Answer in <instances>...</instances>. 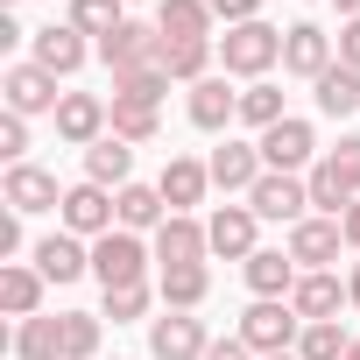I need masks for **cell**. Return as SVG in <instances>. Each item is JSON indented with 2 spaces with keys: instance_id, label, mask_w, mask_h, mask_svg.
Instances as JSON below:
<instances>
[{
  "instance_id": "5",
  "label": "cell",
  "mask_w": 360,
  "mask_h": 360,
  "mask_svg": "<svg viewBox=\"0 0 360 360\" xmlns=\"http://www.w3.org/2000/svg\"><path fill=\"white\" fill-rule=\"evenodd\" d=\"M148 353H155V360H205V353H212L205 318H191V311H162V318L148 325Z\"/></svg>"
},
{
  "instance_id": "37",
  "label": "cell",
  "mask_w": 360,
  "mask_h": 360,
  "mask_svg": "<svg viewBox=\"0 0 360 360\" xmlns=\"http://www.w3.org/2000/svg\"><path fill=\"white\" fill-rule=\"evenodd\" d=\"M113 134H120V141H155V106L113 99Z\"/></svg>"
},
{
  "instance_id": "23",
  "label": "cell",
  "mask_w": 360,
  "mask_h": 360,
  "mask_svg": "<svg viewBox=\"0 0 360 360\" xmlns=\"http://www.w3.org/2000/svg\"><path fill=\"white\" fill-rule=\"evenodd\" d=\"M155 297H162V311H198V304L212 297V269H205V262L162 269V276H155Z\"/></svg>"
},
{
  "instance_id": "28",
  "label": "cell",
  "mask_w": 360,
  "mask_h": 360,
  "mask_svg": "<svg viewBox=\"0 0 360 360\" xmlns=\"http://www.w3.org/2000/svg\"><path fill=\"white\" fill-rule=\"evenodd\" d=\"M318 113H332V120H346V113H360V71H346V64H332L318 85Z\"/></svg>"
},
{
  "instance_id": "24",
  "label": "cell",
  "mask_w": 360,
  "mask_h": 360,
  "mask_svg": "<svg viewBox=\"0 0 360 360\" xmlns=\"http://www.w3.org/2000/svg\"><path fill=\"white\" fill-rule=\"evenodd\" d=\"M226 120H240V92H233L226 78H205V85H191V127L219 134Z\"/></svg>"
},
{
  "instance_id": "20",
  "label": "cell",
  "mask_w": 360,
  "mask_h": 360,
  "mask_svg": "<svg viewBox=\"0 0 360 360\" xmlns=\"http://www.w3.org/2000/svg\"><path fill=\"white\" fill-rule=\"evenodd\" d=\"M255 226H262V219H255V205H219V212H212V226H205V233H212V255L248 262V255H255Z\"/></svg>"
},
{
  "instance_id": "31",
  "label": "cell",
  "mask_w": 360,
  "mask_h": 360,
  "mask_svg": "<svg viewBox=\"0 0 360 360\" xmlns=\"http://www.w3.org/2000/svg\"><path fill=\"white\" fill-rule=\"evenodd\" d=\"M120 8H127V0H71V29H78V36H99V43H106V36H113V29L127 22Z\"/></svg>"
},
{
  "instance_id": "45",
  "label": "cell",
  "mask_w": 360,
  "mask_h": 360,
  "mask_svg": "<svg viewBox=\"0 0 360 360\" xmlns=\"http://www.w3.org/2000/svg\"><path fill=\"white\" fill-rule=\"evenodd\" d=\"M339 226H346V248H360V198L346 205V219H339Z\"/></svg>"
},
{
  "instance_id": "46",
  "label": "cell",
  "mask_w": 360,
  "mask_h": 360,
  "mask_svg": "<svg viewBox=\"0 0 360 360\" xmlns=\"http://www.w3.org/2000/svg\"><path fill=\"white\" fill-rule=\"evenodd\" d=\"M339 15H346V22H360V0H339Z\"/></svg>"
},
{
  "instance_id": "32",
  "label": "cell",
  "mask_w": 360,
  "mask_h": 360,
  "mask_svg": "<svg viewBox=\"0 0 360 360\" xmlns=\"http://www.w3.org/2000/svg\"><path fill=\"white\" fill-rule=\"evenodd\" d=\"M304 184H311V205H318L325 219H346V205H353V191L339 184V169H332V162H311V176H304Z\"/></svg>"
},
{
  "instance_id": "8",
  "label": "cell",
  "mask_w": 360,
  "mask_h": 360,
  "mask_svg": "<svg viewBox=\"0 0 360 360\" xmlns=\"http://www.w3.org/2000/svg\"><path fill=\"white\" fill-rule=\"evenodd\" d=\"M248 205H255V219H311L304 205H311V184H304V176H290V169H269L262 176V184L248 191Z\"/></svg>"
},
{
  "instance_id": "18",
  "label": "cell",
  "mask_w": 360,
  "mask_h": 360,
  "mask_svg": "<svg viewBox=\"0 0 360 360\" xmlns=\"http://www.w3.org/2000/svg\"><path fill=\"white\" fill-rule=\"evenodd\" d=\"M205 184H212V162H191V155H169V169H162V205L169 212H191L198 198H205Z\"/></svg>"
},
{
  "instance_id": "21",
  "label": "cell",
  "mask_w": 360,
  "mask_h": 360,
  "mask_svg": "<svg viewBox=\"0 0 360 360\" xmlns=\"http://www.w3.org/2000/svg\"><path fill=\"white\" fill-rule=\"evenodd\" d=\"M36 269H43V283H78L92 269V248H78V233H50V240H36Z\"/></svg>"
},
{
  "instance_id": "19",
  "label": "cell",
  "mask_w": 360,
  "mask_h": 360,
  "mask_svg": "<svg viewBox=\"0 0 360 360\" xmlns=\"http://www.w3.org/2000/svg\"><path fill=\"white\" fill-rule=\"evenodd\" d=\"M155 29H162V43H212V8L205 0H162Z\"/></svg>"
},
{
  "instance_id": "30",
  "label": "cell",
  "mask_w": 360,
  "mask_h": 360,
  "mask_svg": "<svg viewBox=\"0 0 360 360\" xmlns=\"http://www.w3.org/2000/svg\"><path fill=\"white\" fill-rule=\"evenodd\" d=\"M212 50H219V43H162V71L184 78V85H205V78H212V71H205Z\"/></svg>"
},
{
  "instance_id": "15",
  "label": "cell",
  "mask_w": 360,
  "mask_h": 360,
  "mask_svg": "<svg viewBox=\"0 0 360 360\" xmlns=\"http://www.w3.org/2000/svg\"><path fill=\"white\" fill-rule=\"evenodd\" d=\"M50 205H64V191H57V176L50 169H36V162H15L8 169V212H50Z\"/></svg>"
},
{
  "instance_id": "25",
  "label": "cell",
  "mask_w": 360,
  "mask_h": 360,
  "mask_svg": "<svg viewBox=\"0 0 360 360\" xmlns=\"http://www.w3.org/2000/svg\"><path fill=\"white\" fill-rule=\"evenodd\" d=\"M127 169H134V141H120V134H99L92 148H85V184H127Z\"/></svg>"
},
{
  "instance_id": "7",
  "label": "cell",
  "mask_w": 360,
  "mask_h": 360,
  "mask_svg": "<svg viewBox=\"0 0 360 360\" xmlns=\"http://www.w3.org/2000/svg\"><path fill=\"white\" fill-rule=\"evenodd\" d=\"M332 64H339V57H332V36H325L318 22H290V29H283V71H290V78H311V85H318Z\"/></svg>"
},
{
  "instance_id": "35",
  "label": "cell",
  "mask_w": 360,
  "mask_h": 360,
  "mask_svg": "<svg viewBox=\"0 0 360 360\" xmlns=\"http://www.w3.org/2000/svg\"><path fill=\"white\" fill-rule=\"evenodd\" d=\"M346 332H339V318H325V325H304V339H297V360H346Z\"/></svg>"
},
{
  "instance_id": "38",
  "label": "cell",
  "mask_w": 360,
  "mask_h": 360,
  "mask_svg": "<svg viewBox=\"0 0 360 360\" xmlns=\"http://www.w3.org/2000/svg\"><path fill=\"white\" fill-rule=\"evenodd\" d=\"M148 304H155V290H148V283L106 290V318H113V325H134V318H148Z\"/></svg>"
},
{
  "instance_id": "49",
  "label": "cell",
  "mask_w": 360,
  "mask_h": 360,
  "mask_svg": "<svg viewBox=\"0 0 360 360\" xmlns=\"http://www.w3.org/2000/svg\"><path fill=\"white\" fill-rule=\"evenodd\" d=\"M269 360H297V353H269Z\"/></svg>"
},
{
  "instance_id": "4",
  "label": "cell",
  "mask_w": 360,
  "mask_h": 360,
  "mask_svg": "<svg viewBox=\"0 0 360 360\" xmlns=\"http://www.w3.org/2000/svg\"><path fill=\"white\" fill-rule=\"evenodd\" d=\"M141 269H148V248H141V233L113 226L106 240H92V276H99L106 290H127V283H141Z\"/></svg>"
},
{
  "instance_id": "39",
  "label": "cell",
  "mask_w": 360,
  "mask_h": 360,
  "mask_svg": "<svg viewBox=\"0 0 360 360\" xmlns=\"http://www.w3.org/2000/svg\"><path fill=\"white\" fill-rule=\"evenodd\" d=\"M325 162H332V169H339V184H346V191H353V198H360V134H346V141H339V148H332V155H325Z\"/></svg>"
},
{
  "instance_id": "36",
  "label": "cell",
  "mask_w": 360,
  "mask_h": 360,
  "mask_svg": "<svg viewBox=\"0 0 360 360\" xmlns=\"http://www.w3.org/2000/svg\"><path fill=\"white\" fill-rule=\"evenodd\" d=\"M99 353V318L92 311H64V360H92Z\"/></svg>"
},
{
  "instance_id": "9",
  "label": "cell",
  "mask_w": 360,
  "mask_h": 360,
  "mask_svg": "<svg viewBox=\"0 0 360 360\" xmlns=\"http://www.w3.org/2000/svg\"><path fill=\"white\" fill-rule=\"evenodd\" d=\"M0 92H8V113H57L64 106V92H57V78L43 71V64H8V78H0Z\"/></svg>"
},
{
  "instance_id": "3",
  "label": "cell",
  "mask_w": 360,
  "mask_h": 360,
  "mask_svg": "<svg viewBox=\"0 0 360 360\" xmlns=\"http://www.w3.org/2000/svg\"><path fill=\"white\" fill-rule=\"evenodd\" d=\"M57 219H64V233H78V240H106L113 219H120V205L106 198V184H71L64 205H57Z\"/></svg>"
},
{
  "instance_id": "16",
  "label": "cell",
  "mask_w": 360,
  "mask_h": 360,
  "mask_svg": "<svg viewBox=\"0 0 360 360\" xmlns=\"http://www.w3.org/2000/svg\"><path fill=\"white\" fill-rule=\"evenodd\" d=\"M29 64H43L50 78H71L78 64H85V36L71 29V22H50V29H36V57Z\"/></svg>"
},
{
  "instance_id": "26",
  "label": "cell",
  "mask_w": 360,
  "mask_h": 360,
  "mask_svg": "<svg viewBox=\"0 0 360 360\" xmlns=\"http://www.w3.org/2000/svg\"><path fill=\"white\" fill-rule=\"evenodd\" d=\"M0 311L8 318H43V269H22V262L0 269Z\"/></svg>"
},
{
  "instance_id": "14",
  "label": "cell",
  "mask_w": 360,
  "mask_h": 360,
  "mask_svg": "<svg viewBox=\"0 0 360 360\" xmlns=\"http://www.w3.org/2000/svg\"><path fill=\"white\" fill-rule=\"evenodd\" d=\"M255 148H262V162H269V169H290V176H297V169L311 162L318 134H311V120H276V127H269Z\"/></svg>"
},
{
  "instance_id": "13",
  "label": "cell",
  "mask_w": 360,
  "mask_h": 360,
  "mask_svg": "<svg viewBox=\"0 0 360 360\" xmlns=\"http://www.w3.org/2000/svg\"><path fill=\"white\" fill-rule=\"evenodd\" d=\"M339 304H353V297H346V283H339L332 269H311V276H297V290H290V311H297L304 325L339 318Z\"/></svg>"
},
{
  "instance_id": "33",
  "label": "cell",
  "mask_w": 360,
  "mask_h": 360,
  "mask_svg": "<svg viewBox=\"0 0 360 360\" xmlns=\"http://www.w3.org/2000/svg\"><path fill=\"white\" fill-rule=\"evenodd\" d=\"M162 92H169V71H162V64H148V71H120V78H113V99H134V106H155Z\"/></svg>"
},
{
  "instance_id": "1",
  "label": "cell",
  "mask_w": 360,
  "mask_h": 360,
  "mask_svg": "<svg viewBox=\"0 0 360 360\" xmlns=\"http://www.w3.org/2000/svg\"><path fill=\"white\" fill-rule=\"evenodd\" d=\"M219 64H226V78H262L269 64H283V29H269V22L226 29L219 36Z\"/></svg>"
},
{
  "instance_id": "27",
  "label": "cell",
  "mask_w": 360,
  "mask_h": 360,
  "mask_svg": "<svg viewBox=\"0 0 360 360\" xmlns=\"http://www.w3.org/2000/svg\"><path fill=\"white\" fill-rule=\"evenodd\" d=\"M113 205H120V226H127V233H148V226H162V212H169L155 184H120Z\"/></svg>"
},
{
  "instance_id": "40",
  "label": "cell",
  "mask_w": 360,
  "mask_h": 360,
  "mask_svg": "<svg viewBox=\"0 0 360 360\" xmlns=\"http://www.w3.org/2000/svg\"><path fill=\"white\" fill-rule=\"evenodd\" d=\"M22 148H29V120L22 113H0V155H8V169L22 162Z\"/></svg>"
},
{
  "instance_id": "48",
  "label": "cell",
  "mask_w": 360,
  "mask_h": 360,
  "mask_svg": "<svg viewBox=\"0 0 360 360\" xmlns=\"http://www.w3.org/2000/svg\"><path fill=\"white\" fill-rule=\"evenodd\" d=\"M346 360H360V339H353V346H346Z\"/></svg>"
},
{
  "instance_id": "29",
  "label": "cell",
  "mask_w": 360,
  "mask_h": 360,
  "mask_svg": "<svg viewBox=\"0 0 360 360\" xmlns=\"http://www.w3.org/2000/svg\"><path fill=\"white\" fill-rule=\"evenodd\" d=\"M15 360H64V318H22Z\"/></svg>"
},
{
  "instance_id": "11",
  "label": "cell",
  "mask_w": 360,
  "mask_h": 360,
  "mask_svg": "<svg viewBox=\"0 0 360 360\" xmlns=\"http://www.w3.org/2000/svg\"><path fill=\"white\" fill-rule=\"evenodd\" d=\"M212 255V233L191 219V212H169L162 226H155V262L162 269H191V262H205Z\"/></svg>"
},
{
  "instance_id": "44",
  "label": "cell",
  "mask_w": 360,
  "mask_h": 360,
  "mask_svg": "<svg viewBox=\"0 0 360 360\" xmlns=\"http://www.w3.org/2000/svg\"><path fill=\"white\" fill-rule=\"evenodd\" d=\"M0 255H22V212L0 219Z\"/></svg>"
},
{
  "instance_id": "2",
  "label": "cell",
  "mask_w": 360,
  "mask_h": 360,
  "mask_svg": "<svg viewBox=\"0 0 360 360\" xmlns=\"http://www.w3.org/2000/svg\"><path fill=\"white\" fill-rule=\"evenodd\" d=\"M240 339L269 360V353H297V339H304V318L290 311V297H255L248 304V318H240Z\"/></svg>"
},
{
  "instance_id": "6",
  "label": "cell",
  "mask_w": 360,
  "mask_h": 360,
  "mask_svg": "<svg viewBox=\"0 0 360 360\" xmlns=\"http://www.w3.org/2000/svg\"><path fill=\"white\" fill-rule=\"evenodd\" d=\"M99 57H106L113 78H120V71H148V64H162V29H148V22H120V29L99 43Z\"/></svg>"
},
{
  "instance_id": "12",
  "label": "cell",
  "mask_w": 360,
  "mask_h": 360,
  "mask_svg": "<svg viewBox=\"0 0 360 360\" xmlns=\"http://www.w3.org/2000/svg\"><path fill=\"white\" fill-rule=\"evenodd\" d=\"M57 134L78 141V148H92L99 134H113V106H106L99 92H64V106H57Z\"/></svg>"
},
{
  "instance_id": "41",
  "label": "cell",
  "mask_w": 360,
  "mask_h": 360,
  "mask_svg": "<svg viewBox=\"0 0 360 360\" xmlns=\"http://www.w3.org/2000/svg\"><path fill=\"white\" fill-rule=\"evenodd\" d=\"M205 8H212V15L226 22V29H240V22H262V15H255L262 0H205Z\"/></svg>"
},
{
  "instance_id": "10",
  "label": "cell",
  "mask_w": 360,
  "mask_h": 360,
  "mask_svg": "<svg viewBox=\"0 0 360 360\" xmlns=\"http://www.w3.org/2000/svg\"><path fill=\"white\" fill-rule=\"evenodd\" d=\"M339 248H346V226L325 219V212H311V219L290 226V262H304V276H311V269H332Z\"/></svg>"
},
{
  "instance_id": "22",
  "label": "cell",
  "mask_w": 360,
  "mask_h": 360,
  "mask_svg": "<svg viewBox=\"0 0 360 360\" xmlns=\"http://www.w3.org/2000/svg\"><path fill=\"white\" fill-rule=\"evenodd\" d=\"M240 269H248V290H255V297H290V290H297V262H290V248H255Z\"/></svg>"
},
{
  "instance_id": "34",
  "label": "cell",
  "mask_w": 360,
  "mask_h": 360,
  "mask_svg": "<svg viewBox=\"0 0 360 360\" xmlns=\"http://www.w3.org/2000/svg\"><path fill=\"white\" fill-rule=\"evenodd\" d=\"M240 120H248V127H262V134H269V127H276V120H290V113H283V92H276V85H262V78H255V85H248V92H240Z\"/></svg>"
},
{
  "instance_id": "43",
  "label": "cell",
  "mask_w": 360,
  "mask_h": 360,
  "mask_svg": "<svg viewBox=\"0 0 360 360\" xmlns=\"http://www.w3.org/2000/svg\"><path fill=\"white\" fill-rule=\"evenodd\" d=\"M339 64H346V71H360V22H346V29H339Z\"/></svg>"
},
{
  "instance_id": "47",
  "label": "cell",
  "mask_w": 360,
  "mask_h": 360,
  "mask_svg": "<svg viewBox=\"0 0 360 360\" xmlns=\"http://www.w3.org/2000/svg\"><path fill=\"white\" fill-rule=\"evenodd\" d=\"M346 297H353V304H360V269H353V276H346Z\"/></svg>"
},
{
  "instance_id": "17",
  "label": "cell",
  "mask_w": 360,
  "mask_h": 360,
  "mask_svg": "<svg viewBox=\"0 0 360 360\" xmlns=\"http://www.w3.org/2000/svg\"><path fill=\"white\" fill-rule=\"evenodd\" d=\"M262 176H269L262 148H248V141H226V148H212V184H219V191H255Z\"/></svg>"
},
{
  "instance_id": "42",
  "label": "cell",
  "mask_w": 360,
  "mask_h": 360,
  "mask_svg": "<svg viewBox=\"0 0 360 360\" xmlns=\"http://www.w3.org/2000/svg\"><path fill=\"white\" fill-rule=\"evenodd\" d=\"M205 360H255V346L233 332V339H212V353H205Z\"/></svg>"
}]
</instances>
